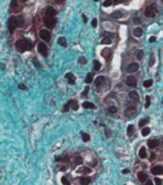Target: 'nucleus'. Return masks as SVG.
Here are the masks:
<instances>
[{"mask_svg":"<svg viewBox=\"0 0 163 185\" xmlns=\"http://www.w3.org/2000/svg\"><path fill=\"white\" fill-rule=\"evenodd\" d=\"M24 25V17L22 16H18V17H10L8 20V29L10 32L15 31L17 27H20Z\"/></svg>","mask_w":163,"mask_h":185,"instance_id":"1","label":"nucleus"},{"mask_svg":"<svg viewBox=\"0 0 163 185\" xmlns=\"http://www.w3.org/2000/svg\"><path fill=\"white\" fill-rule=\"evenodd\" d=\"M16 48H17L18 51L20 53H24V51L30 50L33 48V44L29 39H19L17 42H16Z\"/></svg>","mask_w":163,"mask_h":185,"instance_id":"2","label":"nucleus"},{"mask_svg":"<svg viewBox=\"0 0 163 185\" xmlns=\"http://www.w3.org/2000/svg\"><path fill=\"white\" fill-rule=\"evenodd\" d=\"M44 25L48 29H53L56 25V19L54 17H48V16H47V17L44 19Z\"/></svg>","mask_w":163,"mask_h":185,"instance_id":"3","label":"nucleus"},{"mask_svg":"<svg viewBox=\"0 0 163 185\" xmlns=\"http://www.w3.org/2000/svg\"><path fill=\"white\" fill-rule=\"evenodd\" d=\"M156 13H158V9L154 4H151L145 9V16H147V17H154Z\"/></svg>","mask_w":163,"mask_h":185,"instance_id":"4","label":"nucleus"},{"mask_svg":"<svg viewBox=\"0 0 163 185\" xmlns=\"http://www.w3.org/2000/svg\"><path fill=\"white\" fill-rule=\"evenodd\" d=\"M39 36L45 41H49V39H50V32H49V30H47V29H41V30L39 31Z\"/></svg>","mask_w":163,"mask_h":185,"instance_id":"5","label":"nucleus"},{"mask_svg":"<svg viewBox=\"0 0 163 185\" xmlns=\"http://www.w3.org/2000/svg\"><path fill=\"white\" fill-rule=\"evenodd\" d=\"M38 51L40 53V55L46 57L47 53H48V48H47V46L44 44V42H40V44L38 45Z\"/></svg>","mask_w":163,"mask_h":185,"instance_id":"6","label":"nucleus"},{"mask_svg":"<svg viewBox=\"0 0 163 185\" xmlns=\"http://www.w3.org/2000/svg\"><path fill=\"white\" fill-rule=\"evenodd\" d=\"M126 85L130 86V87H132V88H134V87H136V85H137V80H136L135 77L130 76V77H127V79H126Z\"/></svg>","mask_w":163,"mask_h":185,"instance_id":"7","label":"nucleus"},{"mask_svg":"<svg viewBox=\"0 0 163 185\" xmlns=\"http://www.w3.org/2000/svg\"><path fill=\"white\" fill-rule=\"evenodd\" d=\"M138 68H140L138 64H136V62H132V64H130L129 66H127L126 70L129 71V73H135V71L138 70Z\"/></svg>","mask_w":163,"mask_h":185,"instance_id":"8","label":"nucleus"},{"mask_svg":"<svg viewBox=\"0 0 163 185\" xmlns=\"http://www.w3.org/2000/svg\"><path fill=\"white\" fill-rule=\"evenodd\" d=\"M125 115H126V117H129V118L134 117V116L136 115V109L134 108V107H131V108H127L126 110H125Z\"/></svg>","mask_w":163,"mask_h":185,"instance_id":"9","label":"nucleus"},{"mask_svg":"<svg viewBox=\"0 0 163 185\" xmlns=\"http://www.w3.org/2000/svg\"><path fill=\"white\" fill-rule=\"evenodd\" d=\"M152 174H154V175H160V174L163 173V167L161 166V165H158V166H154L153 168L151 169Z\"/></svg>","mask_w":163,"mask_h":185,"instance_id":"10","label":"nucleus"},{"mask_svg":"<svg viewBox=\"0 0 163 185\" xmlns=\"http://www.w3.org/2000/svg\"><path fill=\"white\" fill-rule=\"evenodd\" d=\"M65 77H66L67 81H68L69 84L73 85L74 82H75V76H74V74H71V73H67L66 75H65Z\"/></svg>","mask_w":163,"mask_h":185,"instance_id":"11","label":"nucleus"},{"mask_svg":"<svg viewBox=\"0 0 163 185\" xmlns=\"http://www.w3.org/2000/svg\"><path fill=\"white\" fill-rule=\"evenodd\" d=\"M46 15L48 16V17H54V16L56 15V10H55V9H54L51 6L47 7V9H46Z\"/></svg>","mask_w":163,"mask_h":185,"instance_id":"12","label":"nucleus"},{"mask_svg":"<svg viewBox=\"0 0 163 185\" xmlns=\"http://www.w3.org/2000/svg\"><path fill=\"white\" fill-rule=\"evenodd\" d=\"M137 177H138V181L142 183H145V181L147 180V175L145 173H143V172H140V173L137 174Z\"/></svg>","mask_w":163,"mask_h":185,"instance_id":"13","label":"nucleus"},{"mask_svg":"<svg viewBox=\"0 0 163 185\" xmlns=\"http://www.w3.org/2000/svg\"><path fill=\"white\" fill-rule=\"evenodd\" d=\"M147 145H149L150 148H155V147L159 145V140L158 139H151V140H149Z\"/></svg>","mask_w":163,"mask_h":185,"instance_id":"14","label":"nucleus"},{"mask_svg":"<svg viewBox=\"0 0 163 185\" xmlns=\"http://www.w3.org/2000/svg\"><path fill=\"white\" fill-rule=\"evenodd\" d=\"M130 97H131L133 100H136V102H137V100L140 99V96H138L137 91H135V90L130 91Z\"/></svg>","mask_w":163,"mask_h":185,"instance_id":"15","label":"nucleus"},{"mask_svg":"<svg viewBox=\"0 0 163 185\" xmlns=\"http://www.w3.org/2000/svg\"><path fill=\"white\" fill-rule=\"evenodd\" d=\"M104 80H105V77H104V76H98V77L96 78V80H95V85H96L97 87H99L100 85L104 82Z\"/></svg>","mask_w":163,"mask_h":185,"instance_id":"16","label":"nucleus"},{"mask_svg":"<svg viewBox=\"0 0 163 185\" xmlns=\"http://www.w3.org/2000/svg\"><path fill=\"white\" fill-rule=\"evenodd\" d=\"M56 160H57V162H68L69 157L67 155H59L56 157Z\"/></svg>","mask_w":163,"mask_h":185,"instance_id":"17","label":"nucleus"},{"mask_svg":"<svg viewBox=\"0 0 163 185\" xmlns=\"http://www.w3.org/2000/svg\"><path fill=\"white\" fill-rule=\"evenodd\" d=\"M83 107H84V108H92V109L96 108L95 105H94L93 103H91V102H84V103H83Z\"/></svg>","mask_w":163,"mask_h":185,"instance_id":"18","label":"nucleus"},{"mask_svg":"<svg viewBox=\"0 0 163 185\" xmlns=\"http://www.w3.org/2000/svg\"><path fill=\"white\" fill-rule=\"evenodd\" d=\"M68 104H69V107H71L74 110H77V109H78V104H77V102H76V100L70 99L68 102Z\"/></svg>","mask_w":163,"mask_h":185,"instance_id":"19","label":"nucleus"},{"mask_svg":"<svg viewBox=\"0 0 163 185\" xmlns=\"http://www.w3.org/2000/svg\"><path fill=\"white\" fill-rule=\"evenodd\" d=\"M58 44L62 47H67V40L65 37H59L58 38Z\"/></svg>","mask_w":163,"mask_h":185,"instance_id":"20","label":"nucleus"},{"mask_svg":"<svg viewBox=\"0 0 163 185\" xmlns=\"http://www.w3.org/2000/svg\"><path fill=\"white\" fill-rule=\"evenodd\" d=\"M138 156H140L141 158L146 157V149H145V147H141L140 148V151H138Z\"/></svg>","mask_w":163,"mask_h":185,"instance_id":"21","label":"nucleus"},{"mask_svg":"<svg viewBox=\"0 0 163 185\" xmlns=\"http://www.w3.org/2000/svg\"><path fill=\"white\" fill-rule=\"evenodd\" d=\"M133 35L135 36V37H141V36L143 35V30L142 28H135L133 31Z\"/></svg>","mask_w":163,"mask_h":185,"instance_id":"22","label":"nucleus"},{"mask_svg":"<svg viewBox=\"0 0 163 185\" xmlns=\"http://www.w3.org/2000/svg\"><path fill=\"white\" fill-rule=\"evenodd\" d=\"M91 178L89 177H80L79 178V182L82 183V184H84V185H86V184H89L91 183Z\"/></svg>","mask_w":163,"mask_h":185,"instance_id":"23","label":"nucleus"},{"mask_svg":"<svg viewBox=\"0 0 163 185\" xmlns=\"http://www.w3.org/2000/svg\"><path fill=\"white\" fill-rule=\"evenodd\" d=\"M152 84H153V80H152V79H147V80H144V81H143V86H144L145 88L151 87Z\"/></svg>","mask_w":163,"mask_h":185,"instance_id":"24","label":"nucleus"},{"mask_svg":"<svg viewBox=\"0 0 163 185\" xmlns=\"http://www.w3.org/2000/svg\"><path fill=\"white\" fill-rule=\"evenodd\" d=\"M147 123H149V118H143V119L140 120V123H138V126L143 127L145 124H147Z\"/></svg>","mask_w":163,"mask_h":185,"instance_id":"25","label":"nucleus"},{"mask_svg":"<svg viewBox=\"0 0 163 185\" xmlns=\"http://www.w3.org/2000/svg\"><path fill=\"white\" fill-rule=\"evenodd\" d=\"M133 132H134V126L133 125H129V126H127V135L131 136L132 134H133Z\"/></svg>","mask_w":163,"mask_h":185,"instance_id":"26","label":"nucleus"},{"mask_svg":"<svg viewBox=\"0 0 163 185\" xmlns=\"http://www.w3.org/2000/svg\"><path fill=\"white\" fill-rule=\"evenodd\" d=\"M150 133H151V129H150L149 127H145V128L142 129V135L143 136H147Z\"/></svg>","mask_w":163,"mask_h":185,"instance_id":"27","label":"nucleus"},{"mask_svg":"<svg viewBox=\"0 0 163 185\" xmlns=\"http://www.w3.org/2000/svg\"><path fill=\"white\" fill-rule=\"evenodd\" d=\"M94 69L95 70H99L100 69V62L98 60H94Z\"/></svg>","mask_w":163,"mask_h":185,"instance_id":"28","label":"nucleus"},{"mask_svg":"<svg viewBox=\"0 0 163 185\" xmlns=\"http://www.w3.org/2000/svg\"><path fill=\"white\" fill-rule=\"evenodd\" d=\"M92 80H93V75H92V74H87V77H86V79H85L86 84H91Z\"/></svg>","mask_w":163,"mask_h":185,"instance_id":"29","label":"nucleus"},{"mask_svg":"<svg viewBox=\"0 0 163 185\" xmlns=\"http://www.w3.org/2000/svg\"><path fill=\"white\" fill-rule=\"evenodd\" d=\"M143 56H144V53H143V50H138L137 53H136V57H137L138 60H142Z\"/></svg>","mask_w":163,"mask_h":185,"instance_id":"30","label":"nucleus"},{"mask_svg":"<svg viewBox=\"0 0 163 185\" xmlns=\"http://www.w3.org/2000/svg\"><path fill=\"white\" fill-rule=\"evenodd\" d=\"M82 138H83L84 142H88V140H89V135H88V134H86V133H82Z\"/></svg>","mask_w":163,"mask_h":185,"instance_id":"31","label":"nucleus"},{"mask_svg":"<svg viewBox=\"0 0 163 185\" xmlns=\"http://www.w3.org/2000/svg\"><path fill=\"white\" fill-rule=\"evenodd\" d=\"M122 11H114L113 12V17L114 18H121L122 17Z\"/></svg>","mask_w":163,"mask_h":185,"instance_id":"32","label":"nucleus"},{"mask_svg":"<svg viewBox=\"0 0 163 185\" xmlns=\"http://www.w3.org/2000/svg\"><path fill=\"white\" fill-rule=\"evenodd\" d=\"M108 111H109L111 114H115V113H117V108H116L115 106H111V107L108 108Z\"/></svg>","mask_w":163,"mask_h":185,"instance_id":"33","label":"nucleus"},{"mask_svg":"<svg viewBox=\"0 0 163 185\" xmlns=\"http://www.w3.org/2000/svg\"><path fill=\"white\" fill-rule=\"evenodd\" d=\"M100 42H102V44H105V45H109L112 42V40H111V38H104Z\"/></svg>","mask_w":163,"mask_h":185,"instance_id":"34","label":"nucleus"},{"mask_svg":"<svg viewBox=\"0 0 163 185\" xmlns=\"http://www.w3.org/2000/svg\"><path fill=\"white\" fill-rule=\"evenodd\" d=\"M150 104H151V98L150 96H146V103H145V108H149Z\"/></svg>","mask_w":163,"mask_h":185,"instance_id":"35","label":"nucleus"},{"mask_svg":"<svg viewBox=\"0 0 163 185\" xmlns=\"http://www.w3.org/2000/svg\"><path fill=\"white\" fill-rule=\"evenodd\" d=\"M78 62H79V64H86L87 60H86V58H85V57H79V58H78Z\"/></svg>","mask_w":163,"mask_h":185,"instance_id":"36","label":"nucleus"},{"mask_svg":"<svg viewBox=\"0 0 163 185\" xmlns=\"http://www.w3.org/2000/svg\"><path fill=\"white\" fill-rule=\"evenodd\" d=\"M88 90H89V87L87 86L86 88H85V90L82 93V97H85V96H87V94H88Z\"/></svg>","mask_w":163,"mask_h":185,"instance_id":"37","label":"nucleus"},{"mask_svg":"<svg viewBox=\"0 0 163 185\" xmlns=\"http://www.w3.org/2000/svg\"><path fill=\"white\" fill-rule=\"evenodd\" d=\"M62 183L63 184H66V185H69V181L67 180V177H62Z\"/></svg>","mask_w":163,"mask_h":185,"instance_id":"38","label":"nucleus"},{"mask_svg":"<svg viewBox=\"0 0 163 185\" xmlns=\"http://www.w3.org/2000/svg\"><path fill=\"white\" fill-rule=\"evenodd\" d=\"M79 172H84V173H89L91 172V168H88V167H84V168H80Z\"/></svg>","mask_w":163,"mask_h":185,"instance_id":"39","label":"nucleus"},{"mask_svg":"<svg viewBox=\"0 0 163 185\" xmlns=\"http://www.w3.org/2000/svg\"><path fill=\"white\" fill-rule=\"evenodd\" d=\"M63 110H64V113H67V111L69 110V104H68V103H67V104L64 106V108H63Z\"/></svg>","mask_w":163,"mask_h":185,"instance_id":"40","label":"nucleus"},{"mask_svg":"<svg viewBox=\"0 0 163 185\" xmlns=\"http://www.w3.org/2000/svg\"><path fill=\"white\" fill-rule=\"evenodd\" d=\"M112 2H113L112 0H106V1L104 2V7H108V6H111Z\"/></svg>","mask_w":163,"mask_h":185,"instance_id":"41","label":"nucleus"},{"mask_svg":"<svg viewBox=\"0 0 163 185\" xmlns=\"http://www.w3.org/2000/svg\"><path fill=\"white\" fill-rule=\"evenodd\" d=\"M133 21L135 22V24H141V19L138 17H135V18H133Z\"/></svg>","mask_w":163,"mask_h":185,"instance_id":"42","label":"nucleus"},{"mask_svg":"<svg viewBox=\"0 0 163 185\" xmlns=\"http://www.w3.org/2000/svg\"><path fill=\"white\" fill-rule=\"evenodd\" d=\"M18 87H19V89H22V90H26V86H25V85L24 84H19V85H18Z\"/></svg>","mask_w":163,"mask_h":185,"instance_id":"43","label":"nucleus"},{"mask_svg":"<svg viewBox=\"0 0 163 185\" xmlns=\"http://www.w3.org/2000/svg\"><path fill=\"white\" fill-rule=\"evenodd\" d=\"M154 181H155L156 184H161V183H162V180H161V178H159V177H155V178H154Z\"/></svg>","mask_w":163,"mask_h":185,"instance_id":"44","label":"nucleus"},{"mask_svg":"<svg viewBox=\"0 0 163 185\" xmlns=\"http://www.w3.org/2000/svg\"><path fill=\"white\" fill-rule=\"evenodd\" d=\"M92 26L95 28V27L97 26V20H96V19H93V21H92Z\"/></svg>","mask_w":163,"mask_h":185,"instance_id":"45","label":"nucleus"},{"mask_svg":"<svg viewBox=\"0 0 163 185\" xmlns=\"http://www.w3.org/2000/svg\"><path fill=\"white\" fill-rule=\"evenodd\" d=\"M155 158H156V155L153 153V154L151 155V157H150V160H153V159H155Z\"/></svg>","mask_w":163,"mask_h":185,"instance_id":"46","label":"nucleus"},{"mask_svg":"<svg viewBox=\"0 0 163 185\" xmlns=\"http://www.w3.org/2000/svg\"><path fill=\"white\" fill-rule=\"evenodd\" d=\"M76 163H77V164H82V163H83L82 158H80V157H77V160H76Z\"/></svg>","mask_w":163,"mask_h":185,"instance_id":"47","label":"nucleus"},{"mask_svg":"<svg viewBox=\"0 0 163 185\" xmlns=\"http://www.w3.org/2000/svg\"><path fill=\"white\" fill-rule=\"evenodd\" d=\"M154 41H156V38L155 37H151V38H150V42H154Z\"/></svg>","mask_w":163,"mask_h":185,"instance_id":"48","label":"nucleus"},{"mask_svg":"<svg viewBox=\"0 0 163 185\" xmlns=\"http://www.w3.org/2000/svg\"><path fill=\"white\" fill-rule=\"evenodd\" d=\"M153 62H154V58H153V56H152L151 60H150V66H152V65H153Z\"/></svg>","mask_w":163,"mask_h":185,"instance_id":"49","label":"nucleus"},{"mask_svg":"<svg viewBox=\"0 0 163 185\" xmlns=\"http://www.w3.org/2000/svg\"><path fill=\"white\" fill-rule=\"evenodd\" d=\"M33 64H35V66H36V67H40L39 62H37V61H36V59H33Z\"/></svg>","mask_w":163,"mask_h":185,"instance_id":"50","label":"nucleus"},{"mask_svg":"<svg viewBox=\"0 0 163 185\" xmlns=\"http://www.w3.org/2000/svg\"><path fill=\"white\" fill-rule=\"evenodd\" d=\"M127 173H130V169H127V168L123 169V174H127Z\"/></svg>","mask_w":163,"mask_h":185,"instance_id":"51","label":"nucleus"},{"mask_svg":"<svg viewBox=\"0 0 163 185\" xmlns=\"http://www.w3.org/2000/svg\"><path fill=\"white\" fill-rule=\"evenodd\" d=\"M112 1H113L114 3H120V2H122L123 0H112Z\"/></svg>","mask_w":163,"mask_h":185,"instance_id":"52","label":"nucleus"},{"mask_svg":"<svg viewBox=\"0 0 163 185\" xmlns=\"http://www.w3.org/2000/svg\"><path fill=\"white\" fill-rule=\"evenodd\" d=\"M83 20H84L85 22H87V17H86L85 15H83Z\"/></svg>","mask_w":163,"mask_h":185,"instance_id":"53","label":"nucleus"},{"mask_svg":"<svg viewBox=\"0 0 163 185\" xmlns=\"http://www.w3.org/2000/svg\"><path fill=\"white\" fill-rule=\"evenodd\" d=\"M146 184H147V185H152V181H147Z\"/></svg>","mask_w":163,"mask_h":185,"instance_id":"54","label":"nucleus"},{"mask_svg":"<svg viewBox=\"0 0 163 185\" xmlns=\"http://www.w3.org/2000/svg\"><path fill=\"white\" fill-rule=\"evenodd\" d=\"M55 1H56V2H58V3H62V2L64 1V0H55Z\"/></svg>","mask_w":163,"mask_h":185,"instance_id":"55","label":"nucleus"},{"mask_svg":"<svg viewBox=\"0 0 163 185\" xmlns=\"http://www.w3.org/2000/svg\"><path fill=\"white\" fill-rule=\"evenodd\" d=\"M94 1H96V2H97V1H99V0H94Z\"/></svg>","mask_w":163,"mask_h":185,"instance_id":"56","label":"nucleus"},{"mask_svg":"<svg viewBox=\"0 0 163 185\" xmlns=\"http://www.w3.org/2000/svg\"><path fill=\"white\" fill-rule=\"evenodd\" d=\"M21 1H24V2H25V1H27V0H21Z\"/></svg>","mask_w":163,"mask_h":185,"instance_id":"57","label":"nucleus"}]
</instances>
